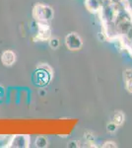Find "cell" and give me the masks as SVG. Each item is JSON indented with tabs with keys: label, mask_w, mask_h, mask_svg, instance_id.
Listing matches in <instances>:
<instances>
[{
	"label": "cell",
	"mask_w": 132,
	"mask_h": 148,
	"mask_svg": "<svg viewBox=\"0 0 132 148\" xmlns=\"http://www.w3.org/2000/svg\"><path fill=\"white\" fill-rule=\"evenodd\" d=\"M124 82L126 89L132 93V69H126L124 71Z\"/></svg>",
	"instance_id": "cell-4"
},
{
	"label": "cell",
	"mask_w": 132,
	"mask_h": 148,
	"mask_svg": "<svg viewBox=\"0 0 132 148\" xmlns=\"http://www.w3.org/2000/svg\"><path fill=\"white\" fill-rule=\"evenodd\" d=\"M66 45L72 51H76L81 47L82 42H81L80 38L75 34H71L66 38Z\"/></svg>",
	"instance_id": "cell-1"
},
{
	"label": "cell",
	"mask_w": 132,
	"mask_h": 148,
	"mask_svg": "<svg viewBox=\"0 0 132 148\" xmlns=\"http://www.w3.org/2000/svg\"><path fill=\"white\" fill-rule=\"evenodd\" d=\"M15 59H16V56L13 51H4L3 54L1 56V60L3 62L4 65H7V66H10L12 65L14 62H15Z\"/></svg>",
	"instance_id": "cell-3"
},
{
	"label": "cell",
	"mask_w": 132,
	"mask_h": 148,
	"mask_svg": "<svg viewBox=\"0 0 132 148\" xmlns=\"http://www.w3.org/2000/svg\"><path fill=\"white\" fill-rule=\"evenodd\" d=\"M124 121V116L121 112H117V113L114 114V119H112V123L116 125H120L123 123Z\"/></svg>",
	"instance_id": "cell-5"
},
{
	"label": "cell",
	"mask_w": 132,
	"mask_h": 148,
	"mask_svg": "<svg viewBox=\"0 0 132 148\" xmlns=\"http://www.w3.org/2000/svg\"><path fill=\"white\" fill-rule=\"evenodd\" d=\"M35 13L37 14V17H39V19H42V20H47V19H50L51 17V10L49 8L45 6H37L36 7Z\"/></svg>",
	"instance_id": "cell-2"
}]
</instances>
